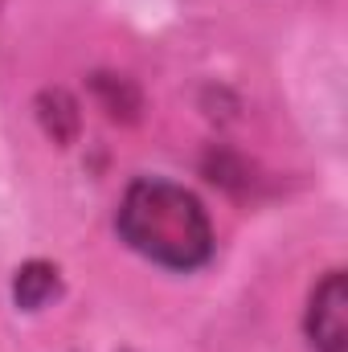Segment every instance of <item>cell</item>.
<instances>
[{"mask_svg":"<svg viewBox=\"0 0 348 352\" xmlns=\"http://www.w3.org/2000/svg\"><path fill=\"white\" fill-rule=\"evenodd\" d=\"M119 234L131 250L173 270H193L213 254L201 201L173 180H135L119 205Z\"/></svg>","mask_w":348,"mask_h":352,"instance_id":"cell-1","label":"cell"},{"mask_svg":"<svg viewBox=\"0 0 348 352\" xmlns=\"http://www.w3.org/2000/svg\"><path fill=\"white\" fill-rule=\"evenodd\" d=\"M345 307H348L345 274L332 270V274L316 287V295H312V311H307V332H312L316 352H345V344H348Z\"/></svg>","mask_w":348,"mask_h":352,"instance_id":"cell-2","label":"cell"},{"mask_svg":"<svg viewBox=\"0 0 348 352\" xmlns=\"http://www.w3.org/2000/svg\"><path fill=\"white\" fill-rule=\"evenodd\" d=\"M58 291V270L45 263H29L17 274V303L21 307H41Z\"/></svg>","mask_w":348,"mask_h":352,"instance_id":"cell-3","label":"cell"}]
</instances>
